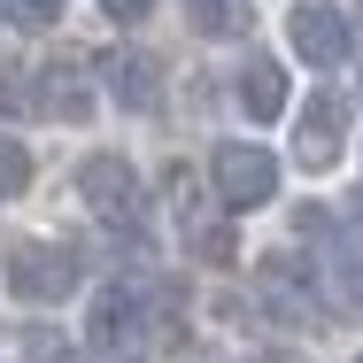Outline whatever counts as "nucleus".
I'll return each mask as SVG.
<instances>
[{"instance_id":"13","label":"nucleus","mask_w":363,"mask_h":363,"mask_svg":"<svg viewBox=\"0 0 363 363\" xmlns=\"http://www.w3.org/2000/svg\"><path fill=\"white\" fill-rule=\"evenodd\" d=\"M31 363H85L62 333H31Z\"/></svg>"},{"instance_id":"5","label":"nucleus","mask_w":363,"mask_h":363,"mask_svg":"<svg viewBox=\"0 0 363 363\" xmlns=\"http://www.w3.org/2000/svg\"><path fill=\"white\" fill-rule=\"evenodd\" d=\"M348 155V101L333 85H317L301 108H294V162L301 170H333Z\"/></svg>"},{"instance_id":"7","label":"nucleus","mask_w":363,"mask_h":363,"mask_svg":"<svg viewBox=\"0 0 363 363\" xmlns=\"http://www.w3.org/2000/svg\"><path fill=\"white\" fill-rule=\"evenodd\" d=\"M232 101H240L247 124H279V116H286V70H279L271 55H247V70L232 77Z\"/></svg>"},{"instance_id":"1","label":"nucleus","mask_w":363,"mask_h":363,"mask_svg":"<svg viewBox=\"0 0 363 363\" xmlns=\"http://www.w3.org/2000/svg\"><path fill=\"white\" fill-rule=\"evenodd\" d=\"M77 201L108 232H132V240L147 232V186H140V170H132V155H108V147L85 155L77 162Z\"/></svg>"},{"instance_id":"6","label":"nucleus","mask_w":363,"mask_h":363,"mask_svg":"<svg viewBox=\"0 0 363 363\" xmlns=\"http://www.w3.org/2000/svg\"><path fill=\"white\" fill-rule=\"evenodd\" d=\"M286 47H294V62H309V70H340L356 55V31H348V16L333 0H301L286 16Z\"/></svg>"},{"instance_id":"12","label":"nucleus","mask_w":363,"mask_h":363,"mask_svg":"<svg viewBox=\"0 0 363 363\" xmlns=\"http://www.w3.org/2000/svg\"><path fill=\"white\" fill-rule=\"evenodd\" d=\"M31 186V155H23V140H0V201H16Z\"/></svg>"},{"instance_id":"8","label":"nucleus","mask_w":363,"mask_h":363,"mask_svg":"<svg viewBox=\"0 0 363 363\" xmlns=\"http://www.w3.org/2000/svg\"><path fill=\"white\" fill-rule=\"evenodd\" d=\"M101 77H108V101H116V108H132V116H155V108H162V70H155L147 55H108Z\"/></svg>"},{"instance_id":"9","label":"nucleus","mask_w":363,"mask_h":363,"mask_svg":"<svg viewBox=\"0 0 363 363\" xmlns=\"http://www.w3.org/2000/svg\"><path fill=\"white\" fill-rule=\"evenodd\" d=\"M255 279L271 301H286V309H309L317 301V263H294V255H263L255 263Z\"/></svg>"},{"instance_id":"10","label":"nucleus","mask_w":363,"mask_h":363,"mask_svg":"<svg viewBox=\"0 0 363 363\" xmlns=\"http://www.w3.org/2000/svg\"><path fill=\"white\" fill-rule=\"evenodd\" d=\"M39 108H47V116H62V124H85V116H93L85 77H77L70 62H47V70H39Z\"/></svg>"},{"instance_id":"4","label":"nucleus","mask_w":363,"mask_h":363,"mask_svg":"<svg viewBox=\"0 0 363 363\" xmlns=\"http://www.w3.org/2000/svg\"><path fill=\"white\" fill-rule=\"evenodd\" d=\"M147 286L140 279H108V286H93V309H85V348H101V356H124V348H140L147 340Z\"/></svg>"},{"instance_id":"16","label":"nucleus","mask_w":363,"mask_h":363,"mask_svg":"<svg viewBox=\"0 0 363 363\" xmlns=\"http://www.w3.org/2000/svg\"><path fill=\"white\" fill-rule=\"evenodd\" d=\"M263 363H301V356H263Z\"/></svg>"},{"instance_id":"15","label":"nucleus","mask_w":363,"mask_h":363,"mask_svg":"<svg viewBox=\"0 0 363 363\" xmlns=\"http://www.w3.org/2000/svg\"><path fill=\"white\" fill-rule=\"evenodd\" d=\"M101 8H108L116 23H147V16H155V0H101Z\"/></svg>"},{"instance_id":"14","label":"nucleus","mask_w":363,"mask_h":363,"mask_svg":"<svg viewBox=\"0 0 363 363\" xmlns=\"http://www.w3.org/2000/svg\"><path fill=\"white\" fill-rule=\"evenodd\" d=\"M16 23H62V0H16Z\"/></svg>"},{"instance_id":"11","label":"nucleus","mask_w":363,"mask_h":363,"mask_svg":"<svg viewBox=\"0 0 363 363\" xmlns=\"http://www.w3.org/2000/svg\"><path fill=\"white\" fill-rule=\"evenodd\" d=\"M186 23L201 39H247L255 31V8L247 0H186Z\"/></svg>"},{"instance_id":"17","label":"nucleus","mask_w":363,"mask_h":363,"mask_svg":"<svg viewBox=\"0 0 363 363\" xmlns=\"http://www.w3.org/2000/svg\"><path fill=\"white\" fill-rule=\"evenodd\" d=\"M356 363H363V356H356Z\"/></svg>"},{"instance_id":"3","label":"nucleus","mask_w":363,"mask_h":363,"mask_svg":"<svg viewBox=\"0 0 363 363\" xmlns=\"http://www.w3.org/2000/svg\"><path fill=\"white\" fill-rule=\"evenodd\" d=\"M77 286H85L77 247H62V240H16V247H8V294H16V301L55 309V301H70Z\"/></svg>"},{"instance_id":"2","label":"nucleus","mask_w":363,"mask_h":363,"mask_svg":"<svg viewBox=\"0 0 363 363\" xmlns=\"http://www.w3.org/2000/svg\"><path fill=\"white\" fill-rule=\"evenodd\" d=\"M209 186H217V209H232V217L271 209L279 201V155L263 140H217L209 147Z\"/></svg>"}]
</instances>
